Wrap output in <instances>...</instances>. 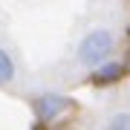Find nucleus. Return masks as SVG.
I'll list each match as a JSON object with an SVG mask.
<instances>
[{
  "label": "nucleus",
  "instance_id": "obj_1",
  "mask_svg": "<svg viewBox=\"0 0 130 130\" xmlns=\"http://www.w3.org/2000/svg\"><path fill=\"white\" fill-rule=\"evenodd\" d=\"M113 46H116V41H113V32H107V29H93V32H87L81 38L78 49H75V55H78L81 64H101V61L110 58Z\"/></svg>",
  "mask_w": 130,
  "mask_h": 130
},
{
  "label": "nucleus",
  "instance_id": "obj_2",
  "mask_svg": "<svg viewBox=\"0 0 130 130\" xmlns=\"http://www.w3.org/2000/svg\"><path fill=\"white\" fill-rule=\"evenodd\" d=\"M124 75H127V64L107 58L101 64H95V70L90 72V81H93L95 87H110V84H119Z\"/></svg>",
  "mask_w": 130,
  "mask_h": 130
},
{
  "label": "nucleus",
  "instance_id": "obj_3",
  "mask_svg": "<svg viewBox=\"0 0 130 130\" xmlns=\"http://www.w3.org/2000/svg\"><path fill=\"white\" fill-rule=\"evenodd\" d=\"M67 107H70V101H67L64 95H58V93H43V95L35 98V116L41 119V121H55Z\"/></svg>",
  "mask_w": 130,
  "mask_h": 130
},
{
  "label": "nucleus",
  "instance_id": "obj_4",
  "mask_svg": "<svg viewBox=\"0 0 130 130\" xmlns=\"http://www.w3.org/2000/svg\"><path fill=\"white\" fill-rule=\"evenodd\" d=\"M12 81H14V61H12L9 52L0 46V87H6Z\"/></svg>",
  "mask_w": 130,
  "mask_h": 130
},
{
  "label": "nucleus",
  "instance_id": "obj_5",
  "mask_svg": "<svg viewBox=\"0 0 130 130\" xmlns=\"http://www.w3.org/2000/svg\"><path fill=\"white\" fill-rule=\"evenodd\" d=\"M107 130H130V113H116L107 121Z\"/></svg>",
  "mask_w": 130,
  "mask_h": 130
}]
</instances>
